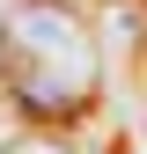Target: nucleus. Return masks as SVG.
<instances>
[{"instance_id": "2", "label": "nucleus", "mask_w": 147, "mask_h": 154, "mask_svg": "<svg viewBox=\"0 0 147 154\" xmlns=\"http://www.w3.org/2000/svg\"><path fill=\"white\" fill-rule=\"evenodd\" d=\"M0 154H66V147H59V140H44V132H22V140H8Z\"/></svg>"}, {"instance_id": "1", "label": "nucleus", "mask_w": 147, "mask_h": 154, "mask_svg": "<svg viewBox=\"0 0 147 154\" xmlns=\"http://www.w3.org/2000/svg\"><path fill=\"white\" fill-rule=\"evenodd\" d=\"M0 88L37 125L88 118L103 95V59L66 0H15L0 15Z\"/></svg>"}]
</instances>
